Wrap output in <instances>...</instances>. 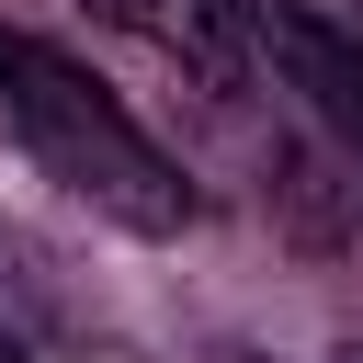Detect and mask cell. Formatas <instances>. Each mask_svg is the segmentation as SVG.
I'll use <instances>...</instances> for the list:
<instances>
[{
    "mask_svg": "<svg viewBox=\"0 0 363 363\" xmlns=\"http://www.w3.org/2000/svg\"><path fill=\"white\" fill-rule=\"evenodd\" d=\"M0 125L23 136V159H34L68 204L113 216L125 238H182V227H193L182 159H170L159 136H136V113H125L79 57H57V45H34V34H0Z\"/></svg>",
    "mask_w": 363,
    "mask_h": 363,
    "instance_id": "obj_1",
    "label": "cell"
},
{
    "mask_svg": "<svg viewBox=\"0 0 363 363\" xmlns=\"http://www.w3.org/2000/svg\"><path fill=\"white\" fill-rule=\"evenodd\" d=\"M216 11H227V34H238L318 125L363 136V34H352V23H329L318 0H216Z\"/></svg>",
    "mask_w": 363,
    "mask_h": 363,
    "instance_id": "obj_2",
    "label": "cell"
},
{
    "mask_svg": "<svg viewBox=\"0 0 363 363\" xmlns=\"http://www.w3.org/2000/svg\"><path fill=\"white\" fill-rule=\"evenodd\" d=\"M91 23H113V34H136L147 57H170V68H193L204 91H238V79H250V45L227 34V11H216V0H91Z\"/></svg>",
    "mask_w": 363,
    "mask_h": 363,
    "instance_id": "obj_3",
    "label": "cell"
},
{
    "mask_svg": "<svg viewBox=\"0 0 363 363\" xmlns=\"http://www.w3.org/2000/svg\"><path fill=\"white\" fill-rule=\"evenodd\" d=\"M0 363H34V352H23V329H0Z\"/></svg>",
    "mask_w": 363,
    "mask_h": 363,
    "instance_id": "obj_4",
    "label": "cell"
},
{
    "mask_svg": "<svg viewBox=\"0 0 363 363\" xmlns=\"http://www.w3.org/2000/svg\"><path fill=\"white\" fill-rule=\"evenodd\" d=\"M227 363H272V352H227Z\"/></svg>",
    "mask_w": 363,
    "mask_h": 363,
    "instance_id": "obj_5",
    "label": "cell"
},
{
    "mask_svg": "<svg viewBox=\"0 0 363 363\" xmlns=\"http://www.w3.org/2000/svg\"><path fill=\"white\" fill-rule=\"evenodd\" d=\"M340 363H363V340H352V352H340Z\"/></svg>",
    "mask_w": 363,
    "mask_h": 363,
    "instance_id": "obj_6",
    "label": "cell"
}]
</instances>
